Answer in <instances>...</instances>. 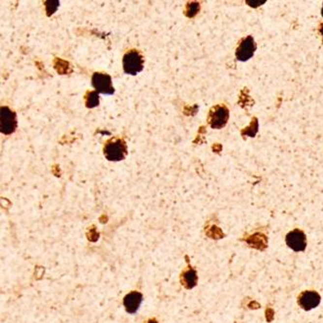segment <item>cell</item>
Instances as JSON below:
<instances>
[{
    "label": "cell",
    "instance_id": "1",
    "mask_svg": "<svg viewBox=\"0 0 323 323\" xmlns=\"http://www.w3.org/2000/svg\"><path fill=\"white\" fill-rule=\"evenodd\" d=\"M103 152L109 161H121L127 155V145L122 138L114 137L105 143Z\"/></svg>",
    "mask_w": 323,
    "mask_h": 323
},
{
    "label": "cell",
    "instance_id": "2",
    "mask_svg": "<svg viewBox=\"0 0 323 323\" xmlns=\"http://www.w3.org/2000/svg\"><path fill=\"white\" fill-rule=\"evenodd\" d=\"M122 66L125 74L135 76L143 70L144 58L137 50H130L125 53L122 59Z\"/></svg>",
    "mask_w": 323,
    "mask_h": 323
},
{
    "label": "cell",
    "instance_id": "3",
    "mask_svg": "<svg viewBox=\"0 0 323 323\" xmlns=\"http://www.w3.org/2000/svg\"><path fill=\"white\" fill-rule=\"evenodd\" d=\"M0 130L1 133L4 135H11L13 134L18 126L17 121V115L16 113L11 110L10 108L3 106L1 107V114H0Z\"/></svg>",
    "mask_w": 323,
    "mask_h": 323
},
{
    "label": "cell",
    "instance_id": "4",
    "mask_svg": "<svg viewBox=\"0 0 323 323\" xmlns=\"http://www.w3.org/2000/svg\"><path fill=\"white\" fill-rule=\"evenodd\" d=\"M92 87L98 93L112 95L115 93V88L112 84V78L109 74L95 72L91 77Z\"/></svg>",
    "mask_w": 323,
    "mask_h": 323
},
{
    "label": "cell",
    "instance_id": "5",
    "mask_svg": "<svg viewBox=\"0 0 323 323\" xmlns=\"http://www.w3.org/2000/svg\"><path fill=\"white\" fill-rule=\"evenodd\" d=\"M229 118V111L224 105H216L210 111L208 121L212 128L219 129L225 126Z\"/></svg>",
    "mask_w": 323,
    "mask_h": 323
},
{
    "label": "cell",
    "instance_id": "6",
    "mask_svg": "<svg viewBox=\"0 0 323 323\" xmlns=\"http://www.w3.org/2000/svg\"><path fill=\"white\" fill-rule=\"evenodd\" d=\"M286 242L288 248L292 251H304L307 248V237L305 233L299 229H295L287 235Z\"/></svg>",
    "mask_w": 323,
    "mask_h": 323
},
{
    "label": "cell",
    "instance_id": "7",
    "mask_svg": "<svg viewBox=\"0 0 323 323\" xmlns=\"http://www.w3.org/2000/svg\"><path fill=\"white\" fill-rule=\"evenodd\" d=\"M256 50V45L254 43V39L251 36L243 39L240 45L236 50V58L240 61H247L254 55Z\"/></svg>",
    "mask_w": 323,
    "mask_h": 323
},
{
    "label": "cell",
    "instance_id": "8",
    "mask_svg": "<svg viewBox=\"0 0 323 323\" xmlns=\"http://www.w3.org/2000/svg\"><path fill=\"white\" fill-rule=\"evenodd\" d=\"M321 296L316 291H305L298 298V304L305 311H311L321 304Z\"/></svg>",
    "mask_w": 323,
    "mask_h": 323
},
{
    "label": "cell",
    "instance_id": "9",
    "mask_svg": "<svg viewBox=\"0 0 323 323\" xmlns=\"http://www.w3.org/2000/svg\"><path fill=\"white\" fill-rule=\"evenodd\" d=\"M143 301V295L138 291H132L123 298V306L128 314H135Z\"/></svg>",
    "mask_w": 323,
    "mask_h": 323
},
{
    "label": "cell",
    "instance_id": "10",
    "mask_svg": "<svg viewBox=\"0 0 323 323\" xmlns=\"http://www.w3.org/2000/svg\"><path fill=\"white\" fill-rule=\"evenodd\" d=\"M181 284L187 289L195 287L197 284V275L195 270L189 268L188 270L184 271L181 274Z\"/></svg>",
    "mask_w": 323,
    "mask_h": 323
},
{
    "label": "cell",
    "instance_id": "11",
    "mask_svg": "<svg viewBox=\"0 0 323 323\" xmlns=\"http://www.w3.org/2000/svg\"><path fill=\"white\" fill-rule=\"evenodd\" d=\"M87 108H95L99 105V93L96 90L88 91L85 96Z\"/></svg>",
    "mask_w": 323,
    "mask_h": 323
},
{
    "label": "cell",
    "instance_id": "12",
    "mask_svg": "<svg viewBox=\"0 0 323 323\" xmlns=\"http://www.w3.org/2000/svg\"><path fill=\"white\" fill-rule=\"evenodd\" d=\"M45 6L48 16H51L57 11L58 7L59 6V1H46Z\"/></svg>",
    "mask_w": 323,
    "mask_h": 323
},
{
    "label": "cell",
    "instance_id": "13",
    "mask_svg": "<svg viewBox=\"0 0 323 323\" xmlns=\"http://www.w3.org/2000/svg\"><path fill=\"white\" fill-rule=\"evenodd\" d=\"M199 10V4L198 3H191L187 6V9H186V15L188 17H193L197 14Z\"/></svg>",
    "mask_w": 323,
    "mask_h": 323
},
{
    "label": "cell",
    "instance_id": "14",
    "mask_svg": "<svg viewBox=\"0 0 323 323\" xmlns=\"http://www.w3.org/2000/svg\"><path fill=\"white\" fill-rule=\"evenodd\" d=\"M266 1H260V0H257V1H247V3L250 5V6H252V7H258L262 4H264Z\"/></svg>",
    "mask_w": 323,
    "mask_h": 323
},
{
    "label": "cell",
    "instance_id": "15",
    "mask_svg": "<svg viewBox=\"0 0 323 323\" xmlns=\"http://www.w3.org/2000/svg\"><path fill=\"white\" fill-rule=\"evenodd\" d=\"M146 323H157V321L156 320H154V319H151V320H148L147 322Z\"/></svg>",
    "mask_w": 323,
    "mask_h": 323
},
{
    "label": "cell",
    "instance_id": "16",
    "mask_svg": "<svg viewBox=\"0 0 323 323\" xmlns=\"http://www.w3.org/2000/svg\"><path fill=\"white\" fill-rule=\"evenodd\" d=\"M321 32H322V34L323 35V26L322 27V29H321Z\"/></svg>",
    "mask_w": 323,
    "mask_h": 323
},
{
    "label": "cell",
    "instance_id": "17",
    "mask_svg": "<svg viewBox=\"0 0 323 323\" xmlns=\"http://www.w3.org/2000/svg\"><path fill=\"white\" fill-rule=\"evenodd\" d=\"M322 15H323V9H322Z\"/></svg>",
    "mask_w": 323,
    "mask_h": 323
}]
</instances>
